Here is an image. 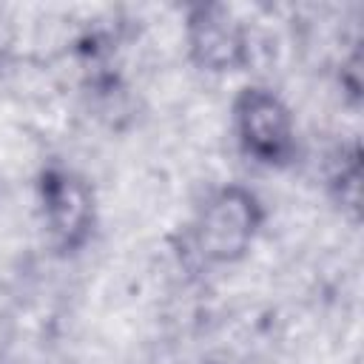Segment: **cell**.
Masks as SVG:
<instances>
[{"instance_id":"7a4b0ae2","label":"cell","mask_w":364,"mask_h":364,"mask_svg":"<svg viewBox=\"0 0 364 364\" xmlns=\"http://www.w3.org/2000/svg\"><path fill=\"white\" fill-rule=\"evenodd\" d=\"M256 230V202L247 191L228 188L210 199L199 222V245L210 259L239 256Z\"/></svg>"},{"instance_id":"277c9868","label":"cell","mask_w":364,"mask_h":364,"mask_svg":"<svg viewBox=\"0 0 364 364\" xmlns=\"http://www.w3.org/2000/svg\"><path fill=\"white\" fill-rule=\"evenodd\" d=\"M191 48L202 65L230 68L242 57V34L228 14H222L219 9H205L193 17Z\"/></svg>"},{"instance_id":"3957f363","label":"cell","mask_w":364,"mask_h":364,"mask_svg":"<svg viewBox=\"0 0 364 364\" xmlns=\"http://www.w3.org/2000/svg\"><path fill=\"white\" fill-rule=\"evenodd\" d=\"M46 210L54 233L65 245L80 242L91 222L88 188L71 173H51L46 182Z\"/></svg>"},{"instance_id":"6da1fadb","label":"cell","mask_w":364,"mask_h":364,"mask_svg":"<svg viewBox=\"0 0 364 364\" xmlns=\"http://www.w3.org/2000/svg\"><path fill=\"white\" fill-rule=\"evenodd\" d=\"M236 125L245 151L256 159L273 165L293 154V119L273 94L247 88L236 102Z\"/></svg>"}]
</instances>
